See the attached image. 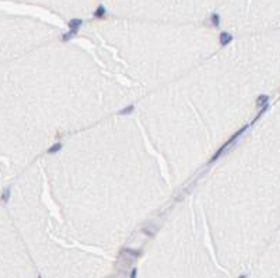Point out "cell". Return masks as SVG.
<instances>
[{"label":"cell","mask_w":280,"mask_h":278,"mask_svg":"<svg viewBox=\"0 0 280 278\" xmlns=\"http://www.w3.org/2000/svg\"><path fill=\"white\" fill-rule=\"evenodd\" d=\"M267 99H269V96H267V95H261V96H259V98L256 99V105L259 106V105H263V104H266Z\"/></svg>","instance_id":"cell-1"},{"label":"cell","mask_w":280,"mask_h":278,"mask_svg":"<svg viewBox=\"0 0 280 278\" xmlns=\"http://www.w3.org/2000/svg\"><path fill=\"white\" fill-rule=\"evenodd\" d=\"M220 39H221V43H223V45H225V43L228 42V39H230V35H228V34H225V32H223V34L220 35Z\"/></svg>","instance_id":"cell-2"},{"label":"cell","mask_w":280,"mask_h":278,"mask_svg":"<svg viewBox=\"0 0 280 278\" xmlns=\"http://www.w3.org/2000/svg\"><path fill=\"white\" fill-rule=\"evenodd\" d=\"M60 147H62V146H60L59 143H56L55 146H53V147H52V148H51V150H49V152H55V151L60 150Z\"/></svg>","instance_id":"cell-3"},{"label":"cell","mask_w":280,"mask_h":278,"mask_svg":"<svg viewBox=\"0 0 280 278\" xmlns=\"http://www.w3.org/2000/svg\"><path fill=\"white\" fill-rule=\"evenodd\" d=\"M130 278H136V268H133V271L130 274Z\"/></svg>","instance_id":"cell-4"},{"label":"cell","mask_w":280,"mask_h":278,"mask_svg":"<svg viewBox=\"0 0 280 278\" xmlns=\"http://www.w3.org/2000/svg\"><path fill=\"white\" fill-rule=\"evenodd\" d=\"M239 278H247V275H241V277H239Z\"/></svg>","instance_id":"cell-5"},{"label":"cell","mask_w":280,"mask_h":278,"mask_svg":"<svg viewBox=\"0 0 280 278\" xmlns=\"http://www.w3.org/2000/svg\"><path fill=\"white\" fill-rule=\"evenodd\" d=\"M39 278H41V277H39Z\"/></svg>","instance_id":"cell-6"}]
</instances>
